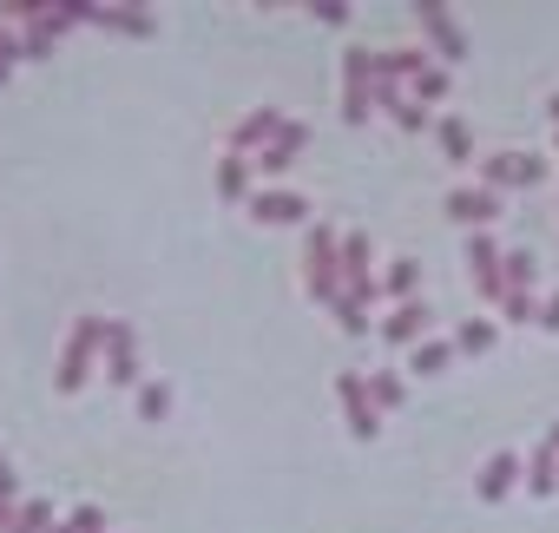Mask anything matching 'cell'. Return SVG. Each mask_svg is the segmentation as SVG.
<instances>
[{
  "label": "cell",
  "mask_w": 559,
  "mask_h": 533,
  "mask_svg": "<svg viewBox=\"0 0 559 533\" xmlns=\"http://www.w3.org/2000/svg\"><path fill=\"white\" fill-rule=\"evenodd\" d=\"M369 230H343V284H369Z\"/></svg>",
  "instance_id": "cell-19"
},
{
  "label": "cell",
  "mask_w": 559,
  "mask_h": 533,
  "mask_svg": "<svg viewBox=\"0 0 559 533\" xmlns=\"http://www.w3.org/2000/svg\"><path fill=\"white\" fill-rule=\"evenodd\" d=\"M0 60H8V67H14V60H21V34H14V27H8V8H0Z\"/></svg>",
  "instance_id": "cell-31"
},
{
  "label": "cell",
  "mask_w": 559,
  "mask_h": 533,
  "mask_svg": "<svg viewBox=\"0 0 559 533\" xmlns=\"http://www.w3.org/2000/svg\"><path fill=\"white\" fill-rule=\"evenodd\" d=\"M480 178H487V191H513V185H546V158L539 152H493L487 165H480Z\"/></svg>",
  "instance_id": "cell-3"
},
{
  "label": "cell",
  "mask_w": 559,
  "mask_h": 533,
  "mask_svg": "<svg viewBox=\"0 0 559 533\" xmlns=\"http://www.w3.org/2000/svg\"><path fill=\"white\" fill-rule=\"evenodd\" d=\"M526 494H533V500L559 494V448H552V441H539V448L526 454Z\"/></svg>",
  "instance_id": "cell-16"
},
{
  "label": "cell",
  "mask_w": 559,
  "mask_h": 533,
  "mask_svg": "<svg viewBox=\"0 0 559 533\" xmlns=\"http://www.w3.org/2000/svg\"><path fill=\"white\" fill-rule=\"evenodd\" d=\"M304 284H310L317 304H336L343 297V230L310 224V237H304Z\"/></svg>",
  "instance_id": "cell-1"
},
{
  "label": "cell",
  "mask_w": 559,
  "mask_h": 533,
  "mask_svg": "<svg viewBox=\"0 0 559 533\" xmlns=\"http://www.w3.org/2000/svg\"><path fill=\"white\" fill-rule=\"evenodd\" d=\"M546 112H552V119H559V93H552V99H546Z\"/></svg>",
  "instance_id": "cell-36"
},
{
  "label": "cell",
  "mask_w": 559,
  "mask_h": 533,
  "mask_svg": "<svg viewBox=\"0 0 559 533\" xmlns=\"http://www.w3.org/2000/svg\"><path fill=\"white\" fill-rule=\"evenodd\" d=\"M139 415L145 422H165L171 415V382H139Z\"/></svg>",
  "instance_id": "cell-24"
},
{
  "label": "cell",
  "mask_w": 559,
  "mask_h": 533,
  "mask_svg": "<svg viewBox=\"0 0 559 533\" xmlns=\"http://www.w3.org/2000/svg\"><path fill=\"white\" fill-rule=\"evenodd\" d=\"M8 80H14V67H8V60H0V86H8Z\"/></svg>",
  "instance_id": "cell-35"
},
{
  "label": "cell",
  "mask_w": 559,
  "mask_h": 533,
  "mask_svg": "<svg viewBox=\"0 0 559 533\" xmlns=\"http://www.w3.org/2000/svg\"><path fill=\"white\" fill-rule=\"evenodd\" d=\"M330 317L343 323V336H369V310H356L349 297H336V304H330Z\"/></svg>",
  "instance_id": "cell-28"
},
{
  "label": "cell",
  "mask_w": 559,
  "mask_h": 533,
  "mask_svg": "<svg viewBox=\"0 0 559 533\" xmlns=\"http://www.w3.org/2000/svg\"><path fill=\"white\" fill-rule=\"evenodd\" d=\"M336 395H343V422H349V435H356V441H376V435H382V415H376V402H369V376L343 369V376H336Z\"/></svg>",
  "instance_id": "cell-4"
},
{
  "label": "cell",
  "mask_w": 559,
  "mask_h": 533,
  "mask_svg": "<svg viewBox=\"0 0 559 533\" xmlns=\"http://www.w3.org/2000/svg\"><path fill=\"white\" fill-rule=\"evenodd\" d=\"M53 533H67V526H53Z\"/></svg>",
  "instance_id": "cell-39"
},
{
  "label": "cell",
  "mask_w": 559,
  "mask_h": 533,
  "mask_svg": "<svg viewBox=\"0 0 559 533\" xmlns=\"http://www.w3.org/2000/svg\"><path fill=\"white\" fill-rule=\"evenodd\" d=\"M435 132H441V152H448L454 165H467V158H474V126H467V119H441Z\"/></svg>",
  "instance_id": "cell-22"
},
{
  "label": "cell",
  "mask_w": 559,
  "mask_h": 533,
  "mask_svg": "<svg viewBox=\"0 0 559 533\" xmlns=\"http://www.w3.org/2000/svg\"><path fill=\"white\" fill-rule=\"evenodd\" d=\"M382 297H395V310H402V304H421V263H415V257L389 263V277H382Z\"/></svg>",
  "instance_id": "cell-17"
},
{
  "label": "cell",
  "mask_w": 559,
  "mask_h": 533,
  "mask_svg": "<svg viewBox=\"0 0 559 533\" xmlns=\"http://www.w3.org/2000/svg\"><path fill=\"white\" fill-rule=\"evenodd\" d=\"M14 513H21V500H0V526H14Z\"/></svg>",
  "instance_id": "cell-34"
},
{
  "label": "cell",
  "mask_w": 559,
  "mask_h": 533,
  "mask_svg": "<svg viewBox=\"0 0 559 533\" xmlns=\"http://www.w3.org/2000/svg\"><path fill=\"white\" fill-rule=\"evenodd\" d=\"M0 533H21V526H0Z\"/></svg>",
  "instance_id": "cell-38"
},
{
  "label": "cell",
  "mask_w": 559,
  "mask_h": 533,
  "mask_svg": "<svg viewBox=\"0 0 559 533\" xmlns=\"http://www.w3.org/2000/svg\"><path fill=\"white\" fill-rule=\"evenodd\" d=\"M14 526H21V533H53V526H60V520H53V500H21Z\"/></svg>",
  "instance_id": "cell-25"
},
{
  "label": "cell",
  "mask_w": 559,
  "mask_h": 533,
  "mask_svg": "<svg viewBox=\"0 0 559 533\" xmlns=\"http://www.w3.org/2000/svg\"><path fill=\"white\" fill-rule=\"evenodd\" d=\"M448 363H454V343H428V336H421V343L408 350V376H415V382H435Z\"/></svg>",
  "instance_id": "cell-18"
},
{
  "label": "cell",
  "mask_w": 559,
  "mask_h": 533,
  "mask_svg": "<svg viewBox=\"0 0 559 533\" xmlns=\"http://www.w3.org/2000/svg\"><path fill=\"white\" fill-rule=\"evenodd\" d=\"M539 323H546V330H559V297H546V304H539Z\"/></svg>",
  "instance_id": "cell-33"
},
{
  "label": "cell",
  "mask_w": 559,
  "mask_h": 533,
  "mask_svg": "<svg viewBox=\"0 0 559 533\" xmlns=\"http://www.w3.org/2000/svg\"><path fill=\"white\" fill-rule=\"evenodd\" d=\"M428 336V304H402V310H389V323H382V343H402V350H415Z\"/></svg>",
  "instance_id": "cell-15"
},
{
  "label": "cell",
  "mask_w": 559,
  "mask_h": 533,
  "mask_svg": "<svg viewBox=\"0 0 559 533\" xmlns=\"http://www.w3.org/2000/svg\"><path fill=\"white\" fill-rule=\"evenodd\" d=\"M310 21H323V27H343V21H349V8H343V0H317V8H310Z\"/></svg>",
  "instance_id": "cell-30"
},
{
  "label": "cell",
  "mask_w": 559,
  "mask_h": 533,
  "mask_svg": "<svg viewBox=\"0 0 559 533\" xmlns=\"http://www.w3.org/2000/svg\"><path fill=\"white\" fill-rule=\"evenodd\" d=\"M290 126V112H276V106H257V112H243L237 126H230V152L237 158H257V152H270L276 145V132Z\"/></svg>",
  "instance_id": "cell-6"
},
{
  "label": "cell",
  "mask_w": 559,
  "mask_h": 533,
  "mask_svg": "<svg viewBox=\"0 0 559 533\" xmlns=\"http://www.w3.org/2000/svg\"><path fill=\"white\" fill-rule=\"evenodd\" d=\"M448 86H454V80H448V67H428V73L408 86V99H415V106H441V99H448Z\"/></svg>",
  "instance_id": "cell-23"
},
{
  "label": "cell",
  "mask_w": 559,
  "mask_h": 533,
  "mask_svg": "<svg viewBox=\"0 0 559 533\" xmlns=\"http://www.w3.org/2000/svg\"><path fill=\"white\" fill-rule=\"evenodd\" d=\"M493 336H500V330H493L487 317H467V323L454 330V356H487V350H493Z\"/></svg>",
  "instance_id": "cell-21"
},
{
  "label": "cell",
  "mask_w": 559,
  "mask_h": 533,
  "mask_svg": "<svg viewBox=\"0 0 559 533\" xmlns=\"http://www.w3.org/2000/svg\"><path fill=\"white\" fill-rule=\"evenodd\" d=\"M500 317H507V323H539V297H533V291H507V297H500Z\"/></svg>",
  "instance_id": "cell-27"
},
{
  "label": "cell",
  "mask_w": 559,
  "mask_h": 533,
  "mask_svg": "<svg viewBox=\"0 0 559 533\" xmlns=\"http://www.w3.org/2000/svg\"><path fill=\"white\" fill-rule=\"evenodd\" d=\"M546 441H552V448H559V422H552V428H546Z\"/></svg>",
  "instance_id": "cell-37"
},
{
  "label": "cell",
  "mask_w": 559,
  "mask_h": 533,
  "mask_svg": "<svg viewBox=\"0 0 559 533\" xmlns=\"http://www.w3.org/2000/svg\"><path fill=\"white\" fill-rule=\"evenodd\" d=\"M533 284H539L533 250H507V291H533Z\"/></svg>",
  "instance_id": "cell-26"
},
{
  "label": "cell",
  "mask_w": 559,
  "mask_h": 533,
  "mask_svg": "<svg viewBox=\"0 0 559 533\" xmlns=\"http://www.w3.org/2000/svg\"><path fill=\"white\" fill-rule=\"evenodd\" d=\"M60 526H67V533H106V507H93V500H86V507H73Z\"/></svg>",
  "instance_id": "cell-29"
},
{
  "label": "cell",
  "mask_w": 559,
  "mask_h": 533,
  "mask_svg": "<svg viewBox=\"0 0 559 533\" xmlns=\"http://www.w3.org/2000/svg\"><path fill=\"white\" fill-rule=\"evenodd\" d=\"M217 198H224V204H250V198H257V165L237 158V152H224V158H217Z\"/></svg>",
  "instance_id": "cell-14"
},
{
  "label": "cell",
  "mask_w": 559,
  "mask_h": 533,
  "mask_svg": "<svg viewBox=\"0 0 559 533\" xmlns=\"http://www.w3.org/2000/svg\"><path fill=\"white\" fill-rule=\"evenodd\" d=\"M304 145H310V126H304V119H290L284 132H276V145H270V152H257V158H250V165H257V178H276V171H290V165L304 158Z\"/></svg>",
  "instance_id": "cell-13"
},
{
  "label": "cell",
  "mask_w": 559,
  "mask_h": 533,
  "mask_svg": "<svg viewBox=\"0 0 559 533\" xmlns=\"http://www.w3.org/2000/svg\"><path fill=\"white\" fill-rule=\"evenodd\" d=\"M369 99H376L369 54H362V47H349V54H343V119H349V126H369Z\"/></svg>",
  "instance_id": "cell-7"
},
{
  "label": "cell",
  "mask_w": 559,
  "mask_h": 533,
  "mask_svg": "<svg viewBox=\"0 0 559 533\" xmlns=\"http://www.w3.org/2000/svg\"><path fill=\"white\" fill-rule=\"evenodd\" d=\"M0 500H21V481H14V461L0 454Z\"/></svg>",
  "instance_id": "cell-32"
},
{
  "label": "cell",
  "mask_w": 559,
  "mask_h": 533,
  "mask_svg": "<svg viewBox=\"0 0 559 533\" xmlns=\"http://www.w3.org/2000/svg\"><path fill=\"white\" fill-rule=\"evenodd\" d=\"M520 481H526V461H520V448H500V454H487V461H480V474H474V500L500 507V500H507Z\"/></svg>",
  "instance_id": "cell-5"
},
{
  "label": "cell",
  "mask_w": 559,
  "mask_h": 533,
  "mask_svg": "<svg viewBox=\"0 0 559 533\" xmlns=\"http://www.w3.org/2000/svg\"><path fill=\"white\" fill-rule=\"evenodd\" d=\"M250 217H257V224H304V217H310V198H304V191H284V185H263V191L250 198Z\"/></svg>",
  "instance_id": "cell-11"
},
{
  "label": "cell",
  "mask_w": 559,
  "mask_h": 533,
  "mask_svg": "<svg viewBox=\"0 0 559 533\" xmlns=\"http://www.w3.org/2000/svg\"><path fill=\"white\" fill-rule=\"evenodd\" d=\"M467 271H474V291L480 297H493V304L507 297V257H500L493 237H480V230L467 237Z\"/></svg>",
  "instance_id": "cell-8"
},
{
  "label": "cell",
  "mask_w": 559,
  "mask_h": 533,
  "mask_svg": "<svg viewBox=\"0 0 559 533\" xmlns=\"http://www.w3.org/2000/svg\"><path fill=\"white\" fill-rule=\"evenodd\" d=\"M500 204H507V198H500V191H487V185H454V191H448V217H454V224H474V230H480V224H493V217H500Z\"/></svg>",
  "instance_id": "cell-12"
},
{
  "label": "cell",
  "mask_w": 559,
  "mask_h": 533,
  "mask_svg": "<svg viewBox=\"0 0 559 533\" xmlns=\"http://www.w3.org/2000/svg\"><path fill=\"white\" fill-rule=\"evenodd\" d=\"M415 27L428 34V47H435V54H441L448 67H454V60H467V34L454 27V14H448V8H435V0H421V8H415Z\"/></svg>",
  "instance_id": "cell-9"
},
{
  "label": "cell",
  "mask_w": 559,
  "mask_h": 533,
  "mask_svg": "<svg viewBox=\"0 0 559 533\" xmlns=\"http://www.w3.org/2000/svg\"><path fill=\"white\" fill-rule=\"evenodd\" d=\"M369 402H376V415H395V408L408 402V382H402L395 369H376V376H369Z\"/></svg>",
  "instance_id": "cell-20"
},
{
  "label": "cell",
  "mask_w": 559,
  "mask_h": 533,
  "mask_svg": "<svg viewBox=\"0 0 559 533\" xmlns=\"http://www.w3.org/2000/svg\"><path fill=\"white\" fill-rule=\"evenodd\" d=\"M93 356H106V323L99 317H80L60 343V369H53V389L60 395H80L86 376H93Z\"/></svg>",
  "instance_id": "cell-2"
},
{
  "label": "cell",
  "mask_w": 559,
  "mask_h": 533,
  "mask_svg": "<svg viewBox=\"0 0 559 533\" xmlns=\"http://www.w3.org/2000/svg\"><path fill=\"white\" fill-rule=\"evenodd\" d=\"M552 145H559V132H552Z\"/></svg>",
  "instance_id": "cell-40"
},
{
  "label": "cell",
  "mask_w": 559,
  "mask_h": 533,
  "mask_svg": "<svg viewBox=\"0 0 559 533\" xmlns=\"http://www.w3.org/2000/svg\"><path fill=\"white\" fill-rule=\"evenodd\" d=\"M106 382H119V389H132L139 382V336H132V323H106Z\"/></svg>",
  "instance_id": "cell-10"
}]
</instances>
